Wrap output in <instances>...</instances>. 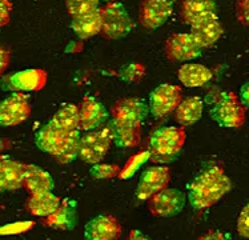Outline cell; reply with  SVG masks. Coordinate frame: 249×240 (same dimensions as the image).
Masks as SVG:
<instances>
[{
  "label": "cell",
  "instance_id": "cell-1",
  "mask_svg": "<svg viewBox=\"0 0 249 240\" xmlns=\"http://www.w3.org/2000/svg\"><path fill=\"white\" fill-rule=\"evenodd\" d=\"M231 180L219 166L208 167L189 184L188 200L196 210H205L216 204L231 189Z\"/></svg>",
  "mask_w": 249,
  "mask_h": 240
},
{
  "label": "cell",
  "instance_id": "cell-2",
  "mask_svg": "<svg viewBox=\"0 0 249 240\" xmlns=\"http://www.w3.org/2000/svg\"><path fill=\"white\" fill-rule=\"evenodd\" d=\"M80 131H66L56 127L51 122L36 132V146L55 156L60 163H71L79 156V144H80Z\"/></svg>",
  "mask_w": 249,
  "mask_h": 240
},
{
  "label": "cell",
  "instance_id": "cell-3",
  "mask_svg": "<svg viewBox=\"0 0 249 240\" xmlns=\"http://www.w3.org/2000/svg\"><path fill=\"white\" fill-rule=\"evenodd\" d=\"M185 143L183 127L164 126L155 129L149 138V156L155 163H169L178 158Z\"/></svg>",
  "mask_w": 249,
  "mask_h": 240
},
{
  "label": "cell",
  "instance_id": "cell-4",
  "mask_svg": "<svg viewBox=\"0 0 249 240\" xmlns=\"http://www.w3.org/2000/svg\"><path fill=\"white\" fill-rule=\"evenodd\" d=\"M211 116L220 126L239 128L247 120L245 108L233 92H220L214 97L211 108Z\"/></svg>",
  "mask_w": 249,
  "mask_h": 240
},
{
  "label": "cell",
  "instance_id": "cell-5",
  "mask_svg": "<svg viewBox=\"0 0 249 240\" xmlns=\"http://www.w3.org/2000/svg\"><path fill=\"white\" fill-rule=\"evenodd\" d=\"M112 142H113V133L111 126L86 132L80 138L79 158L84 163L97 164L107 155Z\"/></svg>",
  "mask_w": 249,
  "mask_h": 240
},
{
  "label": "cell",
  "instance_id": "cell-6",
  "mask_svg": "<svg viewBox=\"0 0 249 240\" xmlns=\"http://www.w3.org/2000/svg\"><path fill=\"white\" fill-rule=\"evenodd\" d=\"M102 10L103 27L102 34L108 40H116L124 37L132 30L133 23L131 16L122 3L111 1Z\"/></svg>",
  "mask_w": 249,
  "mask_h": 240
},
{
  "label": "cell",
  "instance_id": "cell-7",
  "mask_svg": "<svg viewBox=\"0 0 249 240\" xmlns=\"http://www.w3.org/2000/svg\"><path fill=\"white\" fill-rule=\"evenodd\" d=\"M183 100V91L176 84H160L149 95V111L155 118H165L176 111Z\"/></svg>",
  "mask_w": 249,
  "mask_h": 240
},
{
  "label": "cell",
  "instance_id": "cell-8",
  "mask_svg": "<svg viewBox=\"0 0 249 240\" xmlns=\"http://www.w3.org/2000/svg\"><path fill=\"white\" fill-rule=\"evenodd\" d=\"M187 203L185 195L176 188H165L148 200V210L156 218H172L183 211Z\"/></svg>",
  "mask_w": 249,
  "mask_h": 240
},
{
  "label": "cell",
  "instance_id": "cell-9",
  "mask_svg": "<svg viewBox=\"0 0 249 240\" xmlns=\"http://www.w3.org/2000/svg\"><path fill=\"white\" fill-rule=\"evenodd\" d=\"M31 115V104L26 93L14 92L0 102V126L15 127Z\"/></svg>",
  "mask_w": 249,
  "mask_h": 240
},
{
  "label": "cell",
  "instance_id": "cell-10",
  "mask_svg": "<svg viewBox=\"0 0 249 240\" xmlns=\"http://www.w3.org/2000/svg\"><path fill=\"white\" fill-rule=\"evenodd\" d=\"M147 106L140 99H135V97L120 99L111 108V124L142 127V120L147 118Z\"/></svg>",
  "mask_w": 249,
  "mask_h": 240
},
{
  "label": "cell",
  "instance_id": "cell-11",
  "mask_svg": "<svg viewBox=\"0 0 249 240\" xmlns=\"http://www.w3.org/2000/svg\"><path fill=\"white\" fill-rule=\"evenodd\" d=\"M171 180V171L167 167H149L142 172L139 180L136 198L139 200H149L153 195L159 194L168 187Z\"/></svg>",
  "mask_w": 249,
  "mask_h": 240
},
{
  "label": "cell",
  "instance_id": "cell-12",
  "mask_svg": "<svg viewBox=\"0 0 249 240\" xmlns=\"http://www.w3.org/2000/svg\"><path fill=\"white\" fill-rule=\"evenodd\" d=\"M47 76L41 70H26L15 72L5 76L1 82V87L12 92H32L39 91L44 87Z\"/></svg>",
  "mask_w": 249,
  "mask_h": 240
},
{
  "label": "cell",
  "instance_id": "cell-13",
  "mask_svg": "<svg viewBox=\"0 0 249 240\" xmlns=\"http://www.w3.org/2000/svg\"><path fill=\"white\" fill-rule=\"evenodd\" d=\"M106 106L93 97H86L79 106V131L89 132L102 128L108 119Z\"/></svg>",
  "mask_w": 249,
  "mask_h": 240
},
{
  "label": "cell",
  "instance_id": "cell-14",
  "mask_svg": "<svg viewBox=\"0 0 249 240\" xmlns=\"http://www.w3.org/2000/svg\"><path fill=\"white\" fill-rule=\"evenodd\" d=\"M200 54L201 48L191 34H175L165 43V56L171 61L194 60Z\"/></svg>",
  "mask_w": 249,
  "mask_h": 240
},
{
  "label": "cell",
  "instance_id": "cell-15",
  "mask_svg": "<svg viewBox=\"0 0 249 240\" xmlns=\"http://www.w3.org/2000/svg\"><path fill=\"white\" fill-rule=\"evenodd\" d=\"M172 12L171 0H142L140 5V23L148 30H156L171 18Z\"/></svg>",
  "mask_w": 249,
  "mask_h": 240
},
{
  "label": "cell",
  "instance_id": "cell-16",
  "mask_svg": "<svg viewBox=\"0 0 249 240\" xmlns=\"http://www.w3.org/2000/svg\"><path fill=\"white\" fill-rule=\"evenodd\" d=\"M84 236L87 240H119L122 225L112 215H99L87 223Z\"/></svg>",
  "mask_w": 249,
  "mask_h": 240
},
{
  "label": "cell",
  "instance_id": "cell-17",
  "mask_svg": "<svg viewBox=\"0 0 249 240\" xmlns=\"http://www.w3.org/2000/svg\"><path fill=\"white\" fill-rule=\"evenodd\" d=\"M55 187L52 176L37 166L24 164L23 171V188L30 195L52 192Z\"/></svg>",
  "mask_w": 249,
  "mask_h": 240
},
{
  "label": "cell",
  "instance_id": "cell-18",
  "mask_svg": "<svg viewBox=\"0 0 249 240\" xmlns=\"http://www.w3.org/2000/svg\"><path fill=\"white\" fill-rule=\"evenodd\" d=\"M216 15V1L214 0H183L181 18L184 23L189 26L197 24Z\"/></svg>",
  "mask_w": 249,
  "mask_h": 240
},
{
  "label": "cell",
  "instance_id": "cell-19",
  "mask_svg": "<svg viewBox=\"0 0 249 240\" xmlns=\"http://www.w3.org/2000/svg\"><path fill=\"white\" fill-rule=\"evenodd\" d=\"M77 223V203L73 199L61 200L60 207L50 216H47L44 224L61 231H71Z\"/></svg>",
  "mask_w": 249,
  "mask_h": 240
},
{
  "label": "cell",
  "instance_id": "cell-20",
  "mask_svg": "<svg viewBox=\"0 0 249 240\" xmlns=\"http://www.w3.org/2000/svg\"><path fill=\"white\" fill-rule=\"evenodd\" d=\"M24 164L8 158L0 159V194L23 187Z\"/></svg>",
  "mask_w": 249,
  "mask_h": 240
},
{
  "label": "cell",
  "instance_id": "cell-21",
  "mask_svg": "<svg viewBox=\"0 0 249 240\" xmlns=\"http://www.w3.org/2000/svg\"><path fill=\"white\" fill-rule=\"evenodd\" d=\"M221 35H223V26L217 19V16L191 26V36L194 37L200 48L213 46L221 37Z\"/></svg>",
  "mask_w": 249,
  "mask_h": 240
},
{
  "label": "cell",
  "instance_id": "cell-22",
  "mask_svg": "<svg viewBox=\"0 0 249 240\" xmlns=\"http://www.w3.org/2000/svg\"><path fill=\"white\" fill-rule=\"evenodd\" d=\"M178 77L185 87L196 88L203 87L212 79V72L203 64L188 63L178 70Z\"/></svg>",
  "mask_w": 249,
  "mask_h": 240
},
{
  "label": "cell",
  "instance_id": "cell-23",
  "mask_svg": "<svg viewBox=\"0 0 249 240\" xmlns=\"http://www.w3.org/2000/svg\"><path fill=\"white\" fill-rule=\"evenodd\" d=\"M204 103L197 96L185 97L175 111V120L181 126H192L203 116Z\"/></svg>",
  "mask_w": 249,
  "mask_h": 240
},
{
  "label": "cell",
  "instance_id": "cell-24",
  "mask_svg": "<svg viewBox=\"0 0 249 240\" xmlns=\"http://www.w3.org/2000/svg\"><path fill=\"white\" fill-rule=\"evenodd\" d=\"M61 204V199L52 192H43V194L30 195L27 200V210L35 216L47 218L55 212Z\"/></svg>",
  "mask_w": 249,
  "mask_h": 240
},
{
  "label": "cell",
  "instance_id": "cell-25",
  "mask_svg": "<svg viewBox=\"0 0 249 240\" xmlns=\"http://www.w3.org/2000/svg\"><path fill=\"white\" fill-rule=\"evenodd\" d=\"M103 18L102 10L99 8L88 15L77 16L73 18L71 21V28L80 39H88L93 35H97L102 32Z\"/></svg>",
  "mask_w": 249,
  "mask_h": 240
},
{
  "label": "cell",
  "instance_id": "cell-26",
  "mask_svg": "<svg viewBox=\"0 0 249 240\" xmlns=\"http://www.w3.org/2000/svg\"><path fill=\"white\" fill-rule=\"evenodd\" d=\"M113 142L120 148L138 147L142 140V127L139 126H119L111 124Z\"/></svg>",
  "mask_w": 249,
  "mask_h": 240
},
{
  "label": "cell",
  "instance_id": "cell-27",
  "mask_svg": "<svg viewBox=\"0 0 249 240\" xmlns=\"http://www.w3.org/2000/svg\"><path fill=\"white\" fill-rule=\"evenodd\" d=\"M52 124L56 127L66 129V131H75L79 127V106L76 104H67L61 107L51 119Z\"/></svg>",
  "mask_w": 249,
  "mask_h": 240
},
{
  "label": "cell",
  "instance_id": "cell-28",
  "mask_svg": "<svg viewBox=\"0 0 249 240\" xmlns=\"http://www.w3.org/2000/svg\"><path fill=\"white\" fill-rule=\"evenodd\" d=\"M100 0H67V11L73 18L88 15L99 10Z\"/></svg>",
  "mask_w": 249,
  "mask_h": 240
},
{
  "label": "cell",
  "instance_id": "cell-29",
  "mask_svg": "<svg viewBox=\"0 0 249 240\" xmlns=\"http://www.w3.org/2000/svg\"><path fill=\"white\" fill-rule=\"evenodd\" d=\"M119 172L120 168L111 164H93L91 169V175L97 179H111L113 176H117Z\"/></svg>",
  "mask_w": 249,
  "mask_h": 240
},
{
  "label": "cell",
  "instance_id": "cell-30",
  "mask_svg": "<svg viewBox=\"0 0 249 240\" xmlns=\"http://www.w3.org/2000/svg\"><path fill=\"white\" fill-rule=\"evenodd\" d=\"M237 232L241 238L249 239V204L241 210L237 219Z\"/></svg>",
  "mask_w": 249,
  "mask_h": 240
},
{
  "label": "cell",
  "instance_id": "cell-31",
  "mask_svg": "<svg viewBox=\"0 0 249 240\" xmlns=\"http://www.w3.org/2000/svg\"><path fill=\"white\" fill-rule=\"evenodd\" d=\"M236 16L243 26H249V0H239L236 3Z\"/></svg>",
  "mask_w": 249,
  "mask_h": 240
},
{
  "label": "cell",
  "instance_id": "cell-32",
  "mask_svg": "<svg viewBox=\"0 0 249 240\" xmlns=\"http://www.w3.org/2000/svg\"><path fill=\"white\" fill-rule=\"evenodd\" d=\"M12 3L10 0H0V27H4L10 23Z\"/></svg>",
  "mask_w": 249,
  "mask_h": 240
},
{
  "label": "cell",
  "instance_id": "cell-33",
  "mask_svg": "<svg viewBox=\"0 0 249 240\" xmlns=\"http://www.w3.org/2000/svg\"><path fill=\"white\" fill-rule=\"evenodd\" d=\"M10 60H11V56H10V52L8 50H5L3 47L0 46V76L4 74V71L8 68L10 66Z\"/></svg>",
  "mask_w": 249,
  "mask_h": 240
},
{
  "label": "cell",
  "instance_id": "cell-34",
  "mask_svg": "<svg viewBox=\"0 0 249 240\" xmlns=\"http://www.w3.org/2000/svg\"><path fill=\"white\" fill-rule=\"evenodd\" d=\"M197 240H229V238L221 231H209L203 236H200Z\"/></svg>",
  "mask_w": 249,
  "mask_h": 240
},
{
  "label": "cell",
  "instance_id": "cell-35",
  "mask_svg": "<svg viewBox=\"0 0 249 240\" xmlns=\"http://www.w3.org/2000/svg\"><path fill=\"white\" fill-rule=\"evenodd\" d=\"M240 100L244 107L249 108V82L245 83L244 86L240 88Z\"/></svg>",
  "mask_w": 249,
  "mask_h": 240
},
{
  "label": "cell",
  "instance_id": "cell-36",
  "mask_svg": "<svg viewBox=\"0 0 249 240\" xmlns=\"http://www.w3.org/2000/svg\"><path fill=\"white\" fill-rule=\"evenodd\" d=\"M125 240H151L147 235H144L142 231L132 230L129 234H128L127 239Z\"/></svg>",
  "mask_w": 249,
  "mask_h": 240
},
{
  "label": "cell",
  "instance_id": "cell-37",
  "mask_svg": "<svg viewBox=\"0 0 249 240\" xmlns=\"http://www.w3.org/2000/svg\"><path fill=\"white\" fill-rule=\"evenodd\" d=\"M106 1H115V0H106Z\"/></svg>",
  "mask_w": 249,
  "mask_h": 240
}]
</instances>
